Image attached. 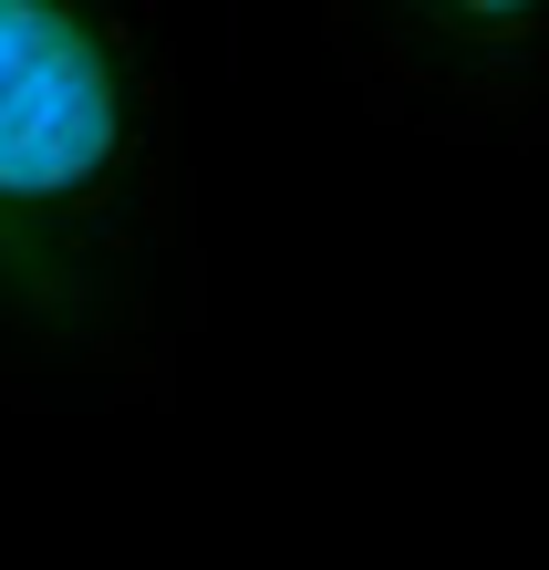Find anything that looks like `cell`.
Listing matches in <instances>:
<instances>
[{"instance_id":"obj_1","label":"cell","mask_w":549,"mask_h":570,"mask_svg":"<svg viewBox=\"0 0 549 570\" xmlns=\"http://www.w3.org/2000/svg\"><path fill=\"white\" fill-rule=\"evenodd\" d=\"M197 312L166 0H0V415H166Z\"/></svg>"},{"instance_id":"obj_2","label":"cell","mask_w":549,"mask_h":570,"mask_svg":"<svg viewBox=\"0 0 549 570\" xmlns=\"http://www.w3.org/2000/svg\"><path fill=\"white\" fill-rule=\"evenodd\" d=\"M342 94L435 146H549V0H322Z\"/></svg>"}]
</instances>
